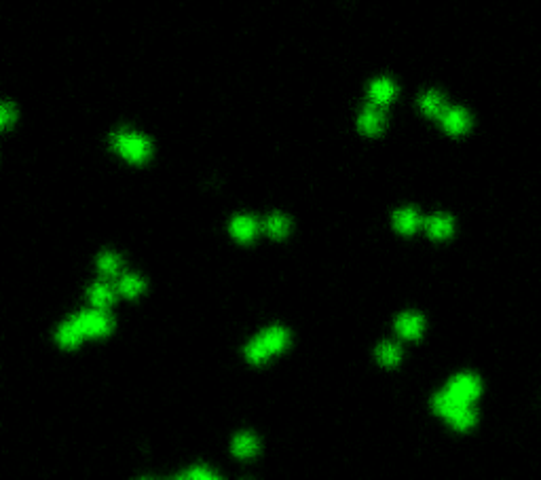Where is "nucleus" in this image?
<instances>
[{"instance_id":"1","label":"nucleus","mask_w":541,"mask_h":480,"mask_svg":"<svg viewBox=\"0 0 541 480\" xmlns=\"http://www.w3.org/2000/svg\"><path fill=\"white\" fill-rule=\"evenodd\" d=\"M113 149L121 153L130 163H144L152 155V144L146 136L135 132H117L110 138Z\"/></svg>"},{"instance_id":"2","label":"nucleus","mask_w":541,"mask_h":480,"mask_svg":"<svg viewBox=\"0 0 541 480\" xmlns=\"http://www.w3.org/2000/svg\"><path fill=\"white\" fill-rule=\"evenodd\" d=\"M76 321L83 330L85 336H106L113 330V320L102 312V309H93V312H83L81 316H76Z\"/></svg>"},{"instance_id":"3","label":"nucleus","mask_w":541,"mask_h":480,"mask_svg":"<svg viewBox=\"0 0 541 480\" xmlns=\"http://www.w3.org/2000/svg\"><path fill=\"white\" fill-rule=\"evenodd\" d=\"M444 127L446 134L450 136H463L465 132H469L472 127V117L465 108H459V106H448L442 117L438 119Z\"/></svg>"},{"instance_id":"4","label":"nucleus","mask_w":541,"mask_h":480,"mask_svg":"<svg viewBox=\"0 0 541 480\" xmlns=\"http://www.w3.org/2000/svg\"><path fill=\"white\" fill-rule=\"evenodd\" d=\"M448 389L459 398V400H463V402H474L478 396H480V392H482V383H480V379L476 377V375H467V372H463V375H457L450 383H448Z\"/></svg>"},{"instance_id":"5","label":"nucleus","mask_w":541,"mask_h":480,"mask_svg":"<svg viewBox=\"0 0 541 480\" xmlns=\"http://www.w3.org/2000/svg\"><path fill=\"white\" fill-rule=\"evenodd\" d=\"M385 121H387V119H385L383 106L368 104V106L362 110L360 119H358V127H360V132L366 134V136H379V134L385 130Z\"/></svg>"},{"instance_id":"6","label":"nucleus","mask_w":541,"mask_h":480,"mask_svg":"<svg viewBox=\"0 0 541 480\" xmlns=\"http://www.w3.org/2000/svg\"><path fill=\"white\" fill-rule=\"evenodd\" d=\"M368 98H370V104H377V106H387L394 98H396V85L394 81L389 79H377L370 83L368 87Z\"/></svg>"},{"instance_id":"7","label":"nucleus","mask_w":541,"mask_h":480,"mask_svg":"<svg viewBox=\"0 0 541 480\" xmlns=\"http://www.w3.org/2000/svg\"><path fill=\"white\" fill-rule=\"evenodd\" d=\"M423 227H425V231H427V235H429L431 239H446V237L452 235L455 222H452V218L446 216V214H435V216L427 218V220L423 222Z\"/></svg>"},{"instance_id":"8","label":"nucleus","mask_w":541,"mask_h":480,"mask_svg":"<svg viewBox=\"0 0 541 480\" xmlns=\"http://www.w3.org/2000/svg\"><path fill=\"white\" fill-rule=\"evenodd\" d=\"M418 106H421L423 115H427V117H431V119H440L442 113L448 108L446 98H444L440 91H433V89H431V91H425V93L421 96Z\"/></svg>"},{"instance_id":"9","label":"nucleus","mask_w":541,"mask_h":480,"mask_svg":"<svg viewBox=\"0 0 541 480\" xmlns=\"http://www.w3.org/2000/svg\"><path fill=\"white\" fill-rule=\"evenodd\" d=\"M83 336H85V334H83V330H81L76 318H72V320H68L66 324H62V328H59L57 334H55L57 343H59L64 349H74V347H79L81 341H83Z\"/></svg>"},{"instance_id":"10","label":"nucleus","mask_w":541,"mask_h":480,"mask_svg":"<svg viewBox=\"0 0 541 480\" xmlns=\"http://www.w3.org/2000/svg\"><path fill=\"white\" fill-rule=\"evenodd\" d=\"M261 338H263V343L267 345V349H269L270 353L275 355V353H281L287 345H290V332L285 330V328H281V326H270L267 328L263 334H258Z\"/></svg>"},{"instance_id":"11","label":"nucleus","mask_w":541,"mask_h":480,"mask_svg":"<svg viewBox=\"0 0 541 480\" xmlns=\"http://www.w3.org/2000/svg\"><path fill=\"white\" fill-rule=\"evenodd\" d=\"M258 233V222L252 216H237L231 222V235L237 241H252Z\"/></svg>"},{"instance_id":"12","label":"nucleus","mask_w":541,"mask_h":480,"mask_svg":"<svg viewBox=\"0 0 541 480\" xmlns=\"http://www.w3.org/2000/svg\"><path fill=\"white\" fill-rule=\"evenodd\" d=\"M421 224H423V218L418 216V212L414 207H404V210L396 212V216H394V227L402 235H412Z\"/></svg>"},{"instance_id":"13","label":"nucleus","mask_w":541,"mask_h":480,"mask_svg":"<svg viewBox=\"0 0 541 480\" xmlns=\"http://www.w3.org/2000/svg\"><path fill=\"white\" fill-rule=\"evenodd\" d=\"M396 330L404 338H421L425 330V320L418 314H404L396 320Z\"/></svg>"},{"instance_id":"14","label":"nucleus","mask_w":541,"mask_h":480,"mask_svg":"<svg viewBox=\"0 0 541 480\" xmlns=\"http://www.w3.org/2000/svg\"><path fill=\"white\" fill-rule=\"evenodd\" d=\"M433 411L438 413V415H442V417H448L450 413H455L459 406H463V404H469V402H463V400H459L448 387L446 389H442L435 398H433Z\"/></svg>"},{"instance_id":"15","label":"nucleus","mask_w":541,"mask_h":480,"mask_svg":"<svg viewBox=\"0 0 541 480\" xmlns=\"http://www.w3.org/2000/svg\"><path fill=\"white\" fill-rule=\"evenodd\" d=\"M446 419L450 421V425H452L455 430H463V432H465V430H469V428L476 425L478 415H476V411L472 408V404H463V406H459L455 413H450Z\"/></svg>"},{"instance_id":"16","label":"nucleus","mask_w":541,"mask_h":480,"mask_svg":"<svg viewBox=\"0 0 541 480\" xmlns=\"http://www.w3.org/2000/svg\"><path fill=\"white\" fill-rule=\"evenodd\" d=\"M233 453L239 459H252L258 453V438L254 434H239V436H235Z\"/></svg>"},{"instance_id":"17","label":"nucleus","mask_w":541,"mask_h":480,"mask_svg":"<svg viewBox=\"0 0 541 480\" xmlns=\"http://www.w3.org/2000/svg\"><path fill=\"white\" fill-rule=\"evenodd\" d=\"M89 301L93 303V307H98V309H106L108 305H113V301H115V292H113V288H110V286H106V284H96V286L89 290Z\"/></svg>"},{"instance_id":"18","label":"nucleus","mask_w":541,"mask_h":480,"mask_svg":"<svg viewBox=\"0 0 541 480\" xmlns=\"http://www.w3.org/2000/svg\"><path fill=\"white\" fill-rule=\"evenodd\" d=\"M377 358H379V362L383 364V366H396L400 360H402V349H400V345H396V343H383L379 349H377Z\"/></svg>"},{"instance_id":"19","label":"nucleus","mask_w":541,"mask_h":480,"mask_svg":"<svg viewBox=\"0 0 541 480\" xmlns=\"http://www.w3.org/2000/svg\"><path fill=\"white\" fill-rule=\"evenodd\" d=\"M270 355H273V353L267 349V345L263 343L261 336H256V338L246 347V358H248L252 364H265Z\"/></svg>"},{"instance_id":"20","label":"nucleus","mask_w":541,"mask_h":480,"mask_svg":"<svg viewBox=\"0 0 541 480\" xmlns=\"http://www.w3.org/2000/svg\"><path fill=\"white\" fill-rule=\"evenodd\" d=\"M265 229H267V233H269L273 239H283L290 233V220L285 216L273 214V216L267 218Z\"/></svg>"},{"instance_id":"21","label":"nucleus","mask_w":541,"mask_h":480,"mask_svg":"<svg viewBox=\"0 0 541 480\" xmlns=\"http://www.w3.org/2000/svg\"><path fill=\"white\" fill-rule=\"evenodd\" d=\"M98 267H100L102 275H106V278H117V275H119V271H121V258H119L117 254L106 252V254H102V256H100Z\"/></svg>"},{"instance_id":"22","label":"nucleus","mask_w":541,"mask_h":480,"mask_svg":"<svg viewBox=\"0 0 541 480\" xmlns=\"http://www.w3.org/2000/svg\"><path fill=\"white\" fill-rule=\"evenodd\" d=\"M146 288L144 280L142 278H135V275H125L119 284V292L127 299H135L142 290Z\"/></svg>"},{"instance_id":"23","label":"nucleus","mask_w":541,"mask_h":480,"mask_svg":"<svg viewBox=\"0 0 541 480\" xmlns=\"http://www.w3.org/2000/svg\"><path fill=\"white\" fill-rule=\"evenodd\" d=\"M15 121V108L11 104H0V130L11 127Z\"/></svg>"},{"instance_id":"24","label":"nucleus","mask_w":541,"mask_h":480,"mask_svg":"<svg viewBox=\"0 0 541 480\" xmlns=\"http://www.w3.org/2000/svg\"><path fill=\"white\" fill-rule=\"evenodd\" d=\"M182 479H203V480H216L218 479V474H214L210 468H205V466H197V468H193L190 472H186Z\"/></svg>"}]
</instances>
